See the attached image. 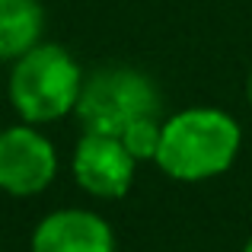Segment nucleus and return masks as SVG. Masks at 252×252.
<instances>
[{
	"instance_id": "obj_1",
	"label": "nucleus",
	"mask_w": 252,
	"mask_h": 252,
	"mask_svg": "<svg viewBox=\"0 0 252 252\" xmlns=\"http://www.w3.org/2000/svg\"><path fill=\"white\" fill-rule=\"evenodd\" d=\"M243 131L233 115L211 105H191L163 122L157 166L176 182H204L233 166Z\"/></svg>"
},
{
	"instance_id": "obj_2",
	"label": "nucleus",
	"mask_w": 252,
	"mask_h": 252,
	"mask_svg": "<svg viewBox=\"0 0 252 252\" xmlns=\"http://www.w3.org/2000/svg\"><path fill=\"white\" fill-rule=\"evenodd\" d=\"M83 70L64 45L38 42L13 61L10 102L26 125H48L70 115L83 90Z\"/></svg>"
},
{
	"instance_id": "obj_3",
	"label": "nucleus",
	"mask_w": 252,
	"mask_h": 252,
	"mask_svg": "<svg viewBox=\"0 0 252 252\" xmlns=\"http://www.w3.org/2000/svg\"><path fill=\"white\" fill-rule=\"evenodd\" d=\"M163 99L157 83L134 67H105L83 80L77 118L86 134L122 137L141 118H160Z\"/></svg>"
},
{
	"instance_id": "obj_4",
	"label": "nucleus",
	"mask_w": 252,
	"mask_h": 252,
	"mask_svg": "<svg viewBox=\"0 0 252 252\" xmlns=\"http://www.w3.org/2000/svg\"><path fill=\"white\" fill-rule=\"evenodd\" d=\"M58 176V150L32 125L0 131V191L29 198L45 191Z\"/></svg>"
},
{
	"instance_id": "obj_5",
	"label": "nucleus",
	"mask_w": 252,
	"mask_h": 252,
	"mask_svg": "<svg viewBox=\"0 0 252 252\" xmlns=\"http://www.w3.org/2000/svg\"><path fill=\"white\" fill-rule=\"evenodd\" d=\"M74 179L93 198H122L134 182L137 160L128 154L122 137L112 134H86L74 147Z\"/></svg>"
},
{
	"instance_id": "obj_6",
	"label": "nucleus",
	"mask_w": 252,
	"mask_h": 252,
	"mask_svg": "<svg viewBox=\"0 0 252 252\" xmlns=\"http://www.w3.org/2000/svg\"><path fill=\"white\" fill-rule=\"evenodd\" d=\"M32 252H115V233L93 211L61 208L32 230Z\"/></svg>"
},
{
	"instance_id": "obj_7",
	"label": "nucleus",
	"mask_w": 252,
	"mask_h": 252,
	"mask_svg": "<svg viewBox=\"0 0 252 252\" xmlns=\"http://www.w3.org/2000/svg\"><path fill=\"white\" fill-rule=\"evenodd\" d=\"M45 10L38 0H0V61H19L42 42Z\"/></svg>"
},
{
	"instance_id": "obj_8",
	"label": "nucleus",
	"mask_w": 252,
	"mask_h": 252,
	"mask_svg": "<svg viewBox=\"0 0 252 252\" xmlns=\"http://www.w3.org/2000/svg\"><path fill=\"white\" fill-rule=\"evenodd\" d=\"M160 137H163V122L160 118H141V122H134L122 134V144L128 147V154L134 157L137 163H144V160H157Z\"/></svg>"
},
{
	"instance_id": "obj_9",
	"label": "nucleus",
	"mask_w": 252,
	"mask_h": 252,
	"mask_svg": "<svg viewBox=\"0 0 252 252\" xmlns=\"http://www.w3.org/2000/svg\"><path fill=\"white\" fill-rule=\"evenodd\" d=\"M246 96H249V105H252V70H249V80H246Z\"/></svg>"
},
{
	"instance_id": "obj_10",
	"label": "nucleus",
	"mask_w": 252,
	"mask_h": 252,
	"mask_svg": "<svg viewBox=\"0 0 252 252\" xmlns=\"http://www.w3.org/2000/svg\"><path fill=\"white\" fill-rule=\"evenodd\" d=\"M243 252H252V240H249V243H246V246H243Z\"/></svg>"
}]
</instances>
